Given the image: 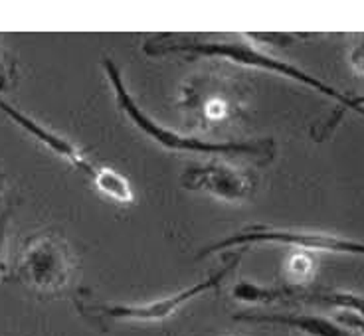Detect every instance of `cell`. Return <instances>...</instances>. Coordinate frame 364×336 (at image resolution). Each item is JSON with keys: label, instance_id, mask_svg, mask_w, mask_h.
Segmentation results:
<instances>
[{"label": "cell", "instance_id": "6", "mask_svg": "<svg viewBox=\"0 0 364 336\" xmlns=\"http://www.w3.org/2000/svg\"><path fill=\"white\" fill-rule=\"evenodd\" d=\"M181 184L188 190H204L224 202H240L252 190L250 176L224 163L192 164L181 174Z\"/></svg>", "mask_w": 364, "mask_h": 336}, {"label": "cell", "instance_id": "7", "mask_svg": "<svg viewBox=\"0 0 364 336\" xmlns=\"http://www.w3.org/2000/svg\"><path fill=\"white\" fill-rule=\"evenodd\" d=\"M0 111H2L4 115H9V119H12L18 127L24 129L28 135H32L34 139H38L42 145L48 146L50 151H54L55 155H60L62 158H65V161H68L70 164H73L75 168H82V170H85V173L93 174L95 166H93V164L90 163V158H85V155H83L82 151H80L75 145H72L68 139L55 135L54 131H50V129H46L44 125L36 123L34 119L24 115L20 109L9 105L6 101L2 99V97H0Z\"/></svg>", "mask_w": 364, "mask_h": 336}, {"label": "cell", "instance_id": "4", "mask_svg": "<svg viewBox=\"0 0 364 336\" xmlns=\"http://www.w3.org/2000/svg\"><path fill=\"white\" fill-rule=\"evenodd\" d=\"M72 275V254L52 232L38 234L26 244L20 259V277L40 291L62 289Z\"/></svg>", "mask_w": 364, "mask_h": 336}, {"label": "cell", "instance_id": "12", "mask_svg": "<svg viewBox=\"0 0 364 336\" xmlns=\"http://www.w3.org/2000/svg\"><path fill=\"white\" fill-rule=\"evenodd\" d=\"M230 115V107L224 99H208L204 103V117L210 121H224Z\"/></svg>", "mask_w": 364, "mask_h": 336}, {"label": "cell", "instance_id": "17", "mask_svg": "<svg viewBox=\"0 0 364 336\" xmlns=\"http://www.w3.org/2000/svg\"><path fill=\"white\" fill-rule=\"evenodd\" d=\"M353 105L356 107V113L364 115V95H360V97H353Z\"/></svg>", "mask_w": 364, "mask_h": 336}, {"label": "cell", "instance_id": "14", "mask_svg": "<svg viewBox=\"0 0 364 336\" xmlns=\"http://www.w3.org/2000/svg\"><path fill=\"white\" fill-rule=\"evenodd\" d=\"M6 227H9V214L2 212L0 214V275L6 273Z\"/></svg>", "mask_w": 364, "mask_h": 336}, {"label": "cell", "instance_id": "2", "mask_svg": "<svg viewBox=\"0 0 364 336\" xmlns=\"http://www.w3.org/2000/svg\"><path fill=\"white\" fill-rule=\"evenodd\" d=\"M103 70L109 77L111 87L115 91V97L121 109L127 113V117L135 123L136 127L141 129L145 135H149L159 145L171 151H191V153H204V155H252V156H273V141H259V143H210V141H202L198 136L181 135L173 129H166L159 125L155 119L149 117L145 111L141 109L135 103V99L129 95L125 90V83L121 77L119 67L109 58L103 60Z\"/></svg>", "mask_w": 364, "mask_h": 336}, {"label": "cell", "instance_id": "16", "mask_svg": "<svg viewBox=\"0 0 364 336\" xmlns=\"http://www.w3.org/2000/svg\"><path fill=\"white\" fill-rule=\"evenodd\" d=\"M353 64H355V67H358L360 72H364V44L358 45L355 52H353Z\"/></svg>", "mask_w": 364, "mask_h": 336}, {"label": "cell", "instance_id": "9", "mask_svg": "<svg viewBox=\"0 0 364 336\" xmlns=\"http://www.w3.org/2000/svg\"><path fill=\"white\" fill-rule=\"evenodd\" d=\"M299 291V287H265L252 281H237L232 287V297L242 303L269 305L277 300H297Z\"/></svg>", "mask_w": 364, "mask_h": 336}, {"label": "cell", "instance_id": "1", "mask_svg": "<svg viewBox=\"0 0 364 336\" xmlns=\"http://www.w3.org/2000/svg\"><path fill=\"white\" fill-rule=\"evenodd\" d=\"M145 52L151 55H161V54H171V52H176V54H191V55H206V58H224V60H230V62H236V64L244 65H254V67H262V70H267V72H275L279 75H285L289 80H295V82L303 83V85H309L313 90H317L318 93L327 95L331 99H335L337 103L343 105V109L338 113H343L345 109L356 111V107L353 105V97H348L345 93H341L335 87H331L325 82H321L317 77H313L307 72H303L295 65L287 64V62H282L273 55L265 54L262 50H257L252 44H246V42H181V44H146ZM338 113H335V119L338 117ZM335 119L327 125V131L333 129V123Z\"/></svg>", "mask_w": 364, "mask_h": 336}, {"label": "cell", "instance_id": "11", "mask_svg": "<svg viewBox=\"0 0 364 336\" xmlns=\"http://www.w3.org/2000/svg\"><path fill=\"white\" fill-rule=\"evenodd\" d=\"M315 269V261L309 254L305 251H297L289 257L287 261V273L295 277V279H307L311 277V273Z\"/></svg>", "mask_w": 364, "mask_h": 336}, {"label": "cell", "instance_id": "15", "mask_svg": "<svg viewBox=\"0 0 364 336\" xmlns=\"http://www.w3.org/2000/svg\"><path fill=\"white\" fill-rule=\"evenodd\" d=\"M10 83V70L6 62H4V58L0 54V91H4L9 87Z\"/></svg>", "mask_w": 364, "mask_h": 336}, {"label": "cell", "instance_id": "13", "mask_svg": "<svg viewBox=\"0 0 364 336\" xmlns=\"http://www.w3.org/2000/svg\"><path fill=\"white\" fill-rule=\"evenodd\" d=\"M338 325H345V327L353 328L358 335L364 336V317L358 313H350V310H341L337 315Z\"/></svg>", "mask_w": 364, "mask_h": 336}, {"label": "cell", "instance_id": "18", "mask_svg": "<svg viewBox=\"0 0 364 336\" xmlns=\"http://www.w3.org/2000/svg\"><path fill=\"white\" fill-rule=\"evenodd\" d=\"M0 186H2V176H0Z\"/></svg>", "mask_w": 364, "mask_h": 336}, {"label": "cell", "instance_id": "8", "mask_svg": "<svg viewBox=\"0 0 364 336\" xmlns=\"http://www.w3.org/2000/svg\"><path fill=\"white\" fill-rule=\"evenodd\" d=\"M234 318L236 320H246V323L283 325V327L295 328V330H299V332L307 336H356L343 325L333 323V320H328L325 317H317V315H293V313H275V315L259 313V315H252V313H242V315H234Z\"/></svg>", "mask_w": 364, "mask_h": 336}, {"label": "cell", "instance_id": "10", "mask_svg": "<svg viewBox=\"0 0 364 336\" xmlns=\"http://www.w3.org/2000/svg\"><path fill=\"white\" fill-rule=\"evenodd\" d=\"M93 182L97 186L101 194H105L111 200L119 202V204H133L135 202V194L129 180L121 173H117L111 166H95L93 170Z\"/></svg>", "mask_w": 364, "mask_h": 336}, {"label": "cell", "instance_id": "3", "mask_svg": "<svg viewBox=\"0 0 364 336\" xmlns=\"http://www.w3.org/2000/svg\"><path fill=\"white\" fill-rule=\"evenodd\" d=\"M259 244H277V246L299 247L309 251H333V254L364 255L363 242L346 239V237L321 234V232H303V229H283V227L250 226L232 234L218 244H212L196 255V259H204L206 255L226 251L230 247H252Z\"/></svg>", "mask_w": 364, "mask_h": 336}, {"label": "cell", "instance_id": "5", "mask_svg": "<svg viewBox=\"0 0 364 336\" xmlns=\"http://www.w3.org/2000/svg\"><path fill=\"white\" fill-rule=\"evenodd\" d=\"M237 261H240V257H236L224 269H220L216 275H210L208 279L196 283V285H192V287H188V289H184L181 293H174L171 297L153 300V303H145V305H82V303H77V307H80L83 315H90V317L95 318L139 320V323H163L168 317H173L174 313L181 309L182 305H186L191 299L198 297L202 293L210 291V289H216L228 273L236 267Z\"/></svg>", "mask_w": 364, "mask_h": 336}]
</instances>
